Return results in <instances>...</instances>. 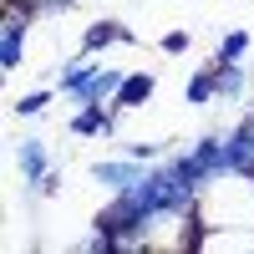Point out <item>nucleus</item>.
Returning <instances> with one entry per match:
<instances>
[{
  "instance_id": "obj_4",
  "label": "nucleus",
  "mask_w": 254,
  "mask_h": 254,
  "mask_svg": "<svg viewBox=\"0 0 254 254\" xmlns=\"http://www.w3.org/2000/svg\"><path fill=\"white\" fill-rule=\"evenodd\" d=\"M153 92H158V76H153V71H127L122 87H117V97H112L117 117H122V112H142L147 102H153Z\"/></svg>"
},
{
  "instance_id": "obj_8",
  "label": "nucleus",
  "mask_w": 254,
  "mask_h": 254,
  "mask_svg": "<svg viewBox=\"0 0 254 254\" xmlns=\"http://www.w3.org/2000/svg\"><path fill=\"white\" fill-rule=\"evenodd\" d=\"M249 46H254V36H249L244 26H234V31H224V41H219L214 61H244V56H249Z\"/></svg>"
},
{
  "instance_id": "obj_7",
  "label": "nucleus",
  "mask_w": 254,
  "mask_h": 254,
  "mask_svg": "<svg viewBox=\"0 0 254 254\" xmlns=\"http://www.w3.org/2000/svg\"><path fill=\"white\" fill-rule=\"evenodd\" d=\"M61 97V87H36V92H26V97H15V117H41V112H51V102Z\"/></svg>"
},
{
  "instance_id": "obj_1",
  "label": "nucleus",
  "mask_w": 254,
  "mask_h": 254,
  "mask_svg": "<svg viewBox=\"0 0 254 254\" xmlns=\"http://www.w3.org/2000/svg\"><path fill=\"white\" fill-rule=\"evenodd\" d=\"M193 214L203 229H254V173L224 168L198 183Z\"/></svg>"
},
{
  "instance_id": "obj_9",
  "label": "nucleus",
  "mask_w": 254,
  "mask_h": 254,
  "mask_svg": "<svg viewBox=\"0 0 254 254\" xmlns=\"http://www.w3.org/2000/svg\"><path fill=\"white\" fill-rule=\"evenodd\" d=\"M188 46H193V31H183V26L158 36V51H163V56H188Z\"/></svg>"
},
{
  "instance_id": "obj_6",
  "label": "nucleus",
  "mask_w": 254,
  "mask_h": 254,
  "mask_svg": "<svg viewBox=\"0 0 254 254\" xmlns=\"http://www.w3.org/2000/svg\"><path fill=\"white\" fill-rule=\"evenodd\" d=\"M183 102H188V107H208V102H219V71H214V61H208V66H198L193 76H188Z\"/></svg>"
},
{
  "instance_id": "obj_5",
  "label": "nucleus",
  "mask_w": 254,
  "mask_h": 254,
  "mask_svg": "<svg viewBox=\"0 0 254 254\" xmlns=\"http://www.w3.org/2000/svg\"><path fill=\"white\" fill-rule=\"evenodd\" d=\"M107 46H132V31H127L122 20H92V26L81 31V46H76V51H87V56H102Z\"/></svg>"
},
{
  "instance_id": "obj_2",
  "label": "nucleus",
  "mask_w": 254,
  "mask_h": 254,
  "mask_svg": "<svg viewBox=\"0 0 254 254\" xmlns=\"http://www.w3.org/2000/svg\"><path fill=\"white\" fill-rule=\"evenodd\" d=\"M87 173H92L97 188H107V193H127V188H132V183L147 173V163L132 158V153H122V158H102V163H92Z\"/></svg>"
},
{
  "instance_id": "obj_3",
  "label": "nucleus",
  "mask_w": 254,
  "mask_h": 254,
  "mask_svg": "<svg viewBox=\"0 0 254 254\" xmlns=\"http://www.w3.org/2000/svg\"><path fill=\"white\" fill-rule=\"evenodd\" d=\"M51 168H56V163H51L46 137H36V132H20V137H15V173H20V183H26V188H36Z\"/></svg>"
},
{
  "instance_id": "obj_10",
  "label": "nucleus",
  "mask_w": 254,
  "mask_h": 254,
  "mask_svg": "<svg viewBox=\"0 0 254 254\" xmlns=\"http://www.w3.org/2000/svg\"><path fill=\"white\" fill-rule=\"evenodd\" d=\"M20 5H31L36 15H46V10H66L71 0H20Z\"/></svg>"
}]
</instances>
